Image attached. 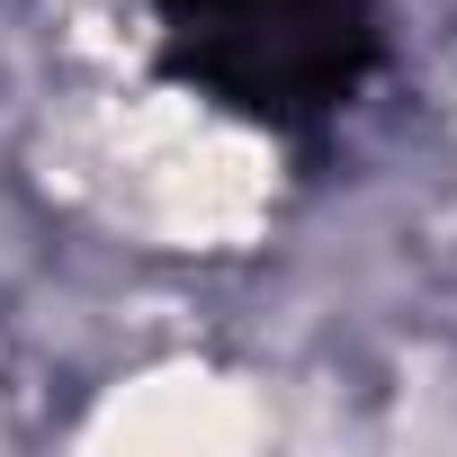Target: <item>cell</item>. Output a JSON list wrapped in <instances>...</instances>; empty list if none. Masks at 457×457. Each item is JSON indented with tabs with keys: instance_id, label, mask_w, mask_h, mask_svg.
<instances>
[{
	"instance_id": "1",
	"label": "cell",
	"mask_w": 457,
	"mask_h": 457,
	"mask_svg": "<svg viewBox=\"0 0 457 457\" xmlns=\"http://www.w3.org/2000/svg\"><path fill=\"white\" fill-rule=\"evenodd\" d=\"M162 72L270 135H314L377 63V0H153Z\"/></svg>"
}]
</instances>
